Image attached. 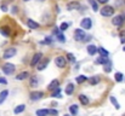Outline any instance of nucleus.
Listing matches in <instances>:
<instances>
[{
	"label": "nucleus",
	"instance_id": "nucleus-1",
	"mask_svg": "<svg viewBox=\"0 0 125 116\" xmlns=\"http://www.w3.org/2000/svg\"><path fill=\"white\" fill-rule=\"evenodd\" d=\"M114 7L113 6H109V5H104L101 10H100V13H101V16H103V17H111V16H113L114 15Z\"/></svg>",
	"mask_w": 125,
	"mask_h": 116
},
{
	"label": "nucleus",
	"instance_id": "nucleus-2",
	"mask_svg": "<svg viewBox=\"0 0 125 116\" xmlns=\"http://www.w3.org/2000/svg\"><path fill=\"white\" fill-rule=\"evenodd\" d=\"M15 70H16L15 64H11V63H5V64L2 65V73H4L5 75H12V74L15 73Z\"/></svg>",
	"mask_w": 125,
	"mask_h": 116
},
{
	"label": "nucleus",
	"instance_id": "nucleus-3",
	"mask_svg": "<svg viewBox=\"0 0 125 116\" xmlns=\"http://www.w3.org/2000/svg\"><path fill=\"white\" fill-rule=\"evenodd\" d=\"M16 53H17V50H16L15 47L6 48V50L4 51V53H2V58H4V59H10V58L15 57Z\"/></svg>",
	"mask_w": 125,
	"mask_h": 116
},
{
	"label": "nucleus",
	"instance_id": "nucleus-4",
	"mask_svg": "<svg viewBox=\"0 0 125 116\" xmlns=\"http://www.w3.org/2000/svg\"><path fill=\"white\" fill-rule=\"evenodd\" d=\"M55 64H56V67L60 68V69L66 68V65H67V59H66V57H63V56H57V57L55 58Z\"/></svg>",
	"mask_w": 125,
	"mask_h": 116
},
{
	"label": "nucleus",
	"instance_id": "nucleus-5",
	"mask_svg": "<svg viewBox=\"0 0 125 116\" xmlns=\"http://www.w3.org/2000/svg\"><path fill=\"white\" fill-rule=\"evenodd\" d=\"M125 22V16L124 15H117L113 17L112 19V24L115 26V27H122Z\"/></svg>",
	"mask_w": 125,
	"mask_h": 116
},
{
	"label": "nucleus",
	"instance_id": "nucleus-6",
	"mask_svg": "<svg viewBox=\"0 0 125 116\" xmlns=\"http://www.w3.org/2000/svg\"><path fill=\"white\" fill-rule=\"evenodd\" d=\"M80 27H82V29H84V30L91 29V28H92V19H91L90 17H85V18H83L82 22H80Z\"/></svg>",
	"mask_w": 125,
	"mask_h": 116
},
{
	"label": "nucleus",
	"instance_id": "nucleus-7",
	"mask_svg": "<svg viewBox=\"0 0 125 116\" xmlns=\"http://www.w3.org/2000/svg\"><path fill=\"white\" fill-rule=\"evenodd\" d=\"M86 39V34H85V30L84 29H75L74 32V40L75 41H85Z\"/></svg>",
	"mask_w": 125,
	"mask_h": 116
},
{
	"label": "nucleus",
	"instance_id": "nucleus-8",
	"mask_svg": "<svg viewBox=\"0 0 125 116\" xmlns=\"http://www.w3.org/2000/svg\"><path fill=\"white\" fill-rule=\"evenodd\" d=\"M42 59V52H37V53L33 56L32 61H31V65H32V67H37Z\"/></svg>",
	"mask_w": 125,
	"mask_h": 116
},
{
	"label": "nucleus",
	"instance_id": "nucleus-9",
	"mask_svg": "<svg viewBox=\"0 0 125 116\" xmlns=\"http://www.w3.org/2000/svg\"><path fill=\"white\" fill-rule=\"evenodd\" d=\"M44 96H45V94H44V92H42V91H34V92H32V93H31L29 98H31V100L37 102V100L42 99Z\"/></svg>",
	"mask_w": 125,
	"mask_h": 116
},
{
	"label": "nucleus",
	"instance_id": "nucleus-10",
	"mask_svg": "<svg viewBox=\"0 0 125 116\" xmlns=\"http://www.w3.org/2000/svg\"><path fill=\"white\" fill-rule=\"evenodd\" d=\"M67 10L68 11H73V10H79V7H80V2L79 1H75V0H73V1H69L68 4H67Z\"/></svg>",
	"mask_w": 125,
	"mask_h": 116
},
{
	"label": "nucleus",
	"instance_id": "nucleus-11",
	"mask_svg": "<svg viewBox=\"0 0 125 116\" xmlns=\"http://www.w3.org/2000/svg\"><path fill=\"white\" fill-rule=\"evenodd\" d=\"M49 62H50L49 58H44V59H42V61L39 62V64L37 65V69H38L39 71H42V70H44V69H46L47 65H49Z\"/></svg>",
	"mask_w": 125,
	"mask_h": 116
},
{
	"label": "nucleus",
	"instance_id": "nucleus-12",
	"mask_svg": "<svg viewBox=\"0 0 125 116\" xmlns=\"http://www.w3.org/2000/svg\"><path fill=\"white\" fill-rule=\"evenodd\" d=\"M58 87H60V81H58L57 79H55V80H52V81L49 83L47 89L52 92V91H55V89H56V88H58Z\"/></svg>",
	"mask_w": 125,
	"mask_h": 116
},
{
	"label": "nucleus",
	"instance_id": "nucleus-13",
	"mask_svg": "<svg viewBox=\"0 0 125 116\" xmlns=\"http://www.w3.org/2000/svg\"><path fill=\"white\" fill-rule=\"evenodd\" d=\"M27 26H28V28H31V29H38V28L40 27V24H39L38 22H35L34 19H32V18H28V19H27Z\"/></svg>",
	"mask_w": 125,
	"mask_h": 116
},
{
	"label": "nucleus",
	"instance_id": "nucleus-14",
	"mask_svg": "<svg viewBox=\"0 0 125 116\" xmlns=\"http://www.w3.org/2000/svg\"><path fill=\"white\" fill-rule=\"evenodd\" d=\"M0 34L4 35V36H6V38H9L10 34H11V29H10V27H6V26L1 27V28H0Z\"/></svg>",
	"mask_w": 125,
	"mask_h": 116
},
{
	"label": "nucleus",
	"instance_id": "nucleus-15",
	"mask_svg": "<svg viewBox=\"0 0 125 116\" xmlns=\"http://www.w3.org/2000/svg\"><path fill=\"white\" fill-rule=\"evenodd\" d=\"M78 99H79V102H80L83 105H87V104L90 103L89 97H87V96H85V94H79V96H78Z\"/></svg>",
	"mask_w": 125,
	"mask_h": 116
},
{
	"label": "nucleus",
	"instance_id": "nucleus-16",
	"mask_svg": "<svg viewBox=\"0 0 125 116\" xmlns=\"http://www.w3.org/2000/svg\"><path fill=\"white\" fill-rule=\"evenodd\" d=\"M86 50H87V53H89L90 56H95V54L97 53V47H96L95 45H87Z\"/></svg>",
	"mask_w": 125,
	"mask_h": 116
},
{
	"label": "nucleus",
	"instance_id": "nucleus-17",
	"mask_svg": "<svg viewBox=\"0 0 125 116\" xmlns=\"http://www.w3.org/2000/svg\"><path fill=\"white\" fill-rule=\"evenodd\" d=\"M38 83H39V80H38V77L37 76H31L29 77V86H31L32 88L38 87Z\"/></svg>",
	"mask_w": 125,
	"mask_h": 116
},
{
	"label": "nucleus",
	"instance_id": "nucleus-18",
	"mask_svg": "<svg viewBox=\"0 0 125 116\" xmlns=\"http://www.w3.org/2000/svg\"><path fill=\"white\" fill-rule=\"evenodd\" d=\"M109 62V59H108V57H102V56H100L98 58H96L95 59V63L96 64H106V63H108Z\"/></svg>",
	"mask_w": 125,
	"mask_h": 116
},
{
	"label": "nucleus",
	"instance_id": "nucleus-19",
	"mask_svg": "<svg viewBox=\"0 0 125 116\" xmlns=\"http://www.w3.org/2000/svg\"><path fill=\"white\" fill-rule=\"evenodd\" d=\"M28 77H31V75H29L28 71H21L20 74H17L16 79L20 80V81H22V80H26V79H28Z\"/></svg>",
	"mask_w": 125,
	"mask_h": 116
},
{
	"label": "nucleus",
	"instance_id": "nucleus-20",
	"mask_svg": "<svg viewBox=\"0 0 125 116\" xmlns=\"http://www.w3.org/2000/svg\"><path fill=\"white\" fill-rule=\"evenodd\" d=\"M74 85L73 83H68L67 85V87H66V89H64V92H66V94H68V96H71V94H73V92H74Z\"/></svg>",
	"mask_w": 125,
	"mask_h": 116
},
{
	"label": "nucleus",
	"instance_id": "nucleus-21",
	"mask_svg": "<svg viewBox=\"0 0 125 116\" xmlns=\"http://www.w3.org/2000/svg\"><path fill=\"white\" fill-rule=\"evenodd\" d=\"M87 2L91 5L94 12H97L98 11V2H97V0H87Z\"/></svg>",
	"mask_w": 125,
	"mask_h": 116
},
{
	"label": "nucleus",
	"instance_id": "nucleus-22",
	"mask_svg": "<svg viewBox=\"0 0 125 116\" xmlns=\"http://www.w3.org/2000/svg\"><path fill=\"white\" fill-rule=\"evenodd\" d=\"M98 82H100V76L95 75V76L89 77V83H90L91 86H95V85H97Z\"/></svg>",
	"mask_w": 125,
	"mask_h": 116
},
{
	"label": "nucleus",
	"instance_id": "nucleus-23",
	"mask_svg": "<svg viewBox=\"0 0 125 116\" xmlns=\"http://www.w3.org/2000/svg\"><path fill=\"white\" fill-rule=\"evenodd\" d=\"M78 110H79V107H78L77 104H73V105L69 107V113H71V115L72 116L77 115V114H78Z\"/></svg>",
	"mask_w": 125,
	"mask_h": 116
},
{
	"label": "nucleus",
	"instance_id": "nucleus-24",
	"mask_svg": "<svg viewBox=\"0 0 125 116\" xmlns=\"http://www.w3.org/2000/svg\"><path fill=\"white\" fill-rule=\"evenodd\" d=\"M26 110V105L24 104H21V105H17L16 108H15V110H13V113L16 114V115H18V114H21V113H23Z\"/></svg>",
	"mask_w": 125,
	"mask_h": 116
},
{
	"label": "nucleus",
	"instance_id": "nucleus-25",
	"mask_svg": "<svg viewBox=\"0 0 125 116\" xmlns=\"http://www.w3.org/2000/svg\"><path fill=\"white\" fill-rule=\"evenodd\" d=\"M7 96H9V91L7 89H4V91L0 92V104H2L5 102V99L7 98Z\"/></svg>",
	"mask_w": 125,
	"mask_h": 116
},
{
	"label": "nucleus",
	"instance_id": "nucleus-26",
	"mask_svg": "<svg viewBox=\"0 0 125 116\" xmlns=\"http://www.w3.org/2000/svg\"><path fill=\"white\" fill-rule=\"evenodd\" d=\"M97 52H98L102 57H108V56H109V52H108L104 47H97Z\"/></svg>",
	"mask_w": 125,
	"mask_h": 116
},
{
	"label": "nucleus",
	"instance_id": "nucleus-27",
	"mask_svg": "<svg viewBox=\"0 0 125 116\" xmlns=\"http://www.w3.org/2000/svg\"><path fill=\"white\" fill-rule=\"evenodd\" d=\"M35 114L37 116H49V109H38Z\"/></svg>",
	"mask_w": 125,
	"mask_h": 116
},
{
	"label": "nucleus",
	"instance_id": "nucleus-28",
	"mask_svg": "<svg viewBox=\"0 0 125 116\" xmlns=\"http://www.w3.org/2000/svg\"><path fill=\"white\" fill-rule=\"evenodd\" d=\"M51 97H53V98H62V96H61V88L58 87V88H56L55 91H52Z\"/></svg>",
	"mask_w": 125,
	"mask_h": 116
},
{
	"label": "nucleus",
	"instance_id": "nucleus-29",
	"mask_svg": "<svg viewBox=\"0 0 125 116\" xmlns=\"http://www.w3.org/2000/svg\"><path fill=\"white\" fill-rule=\"evenodd\" d=\"M66 58H67L71 63H75V62H77V61H75V56H74L73 53H69V52H68L67 56H66Z\"/></svg>",
	"mask_w": 125,
	"mask_h": 116
},
{
	"label": "nucleus",
	"instance_id": "nucleus-30",
	"mask_svg": "<svg viewBox=\"0 0 125 116\" xmlns=\"http://www.w3.org/2000/svg\"><path fill=\"white\" fill-rule=\"evenodd\" d=\"M109 99H111V102H112V104L114 105V108H115V109H119V108H120V104H119V103L117 102V99H115V97H113V96H111V98H109Z\"/></svg>",
	"mask_w": 125,
	"mask_h": 116
},
{
	"label": "nucleus",
	"instance_id": "nucleus-31",
	"mask_svg": "<svg viewBox=\"0 0 125 116\" xmlns=\"http://www.w3.org/2000/svg\"><path fill=\"white\" fill-rule=\"evenodd\" d=\"M114 79H115V81H117V82H122V81L124 80V75H123L122 73H115Z\"/></svg>",
	"mask_w": 125,
	"mask_h": 116
},
{
	"label": "nucleus",
	"instance_id": "nucleus-32",
	"mask_svg": "<svg viewBox=\"0 0 125 116\" xmlns=\"http://www.w3.org/2000/svg\"><path fill=\"white\" fill-rule=\"evenodd\" d=\"M87 80V77L85 76V75H79V76L75 77V81L78 82V83H83V82H85Z\"/></svg>",
	"mask_w": 125,
	"mask_h": 116
},
{
	"label": "nucleus",
	"instance_id": "nucleus-33",
	"mask_svg": "<svg viewBox=\"0 0 125 116\" xmlns=\"http://www.w3.org/2000/svg\"><path fill=\"white\" fill-rule=\"evenodd\" d=\"M69 24H71V23H67V22H63V23H61V26H60V30H61V32H64V30H67V29L69 28Z\"/></svg>",
	"mask_w": 125,
	"mask_h": 116
},
{
	"label": "nucleus",
	"instance_id": "nucleus-34",
	"mask_svg": "<svg viewBox=\"0 0 125 116\" xmlns=\"http://www.w3.org/2000/svg\"><path fill=\"white\" fill-rule=\"evenodd\" d=\"M106 73H109L111 70H112V64H111V62H108V63H106L104 64V69H103Z\"/></svg>",
	"mask_w": 125,
	"mask_h": 116
},
{
	"label": "nucleus",
	"instance_id": "nucleus-35",
	"mask_svg": "<svg viewBox=\"0 0 125 116\" xmlns=\"http://www.w3.org/2000/svg\"><path fill=\"white\" fill-rule=\"evenodd\" d=\"M52 42V39H51V36H46L45 38V40L44 41H42V44H44V45H49V44H51Z\"/></svg>",
	"mask_w": 125,
	"mask_h": 116
},
{
	"label": "nucleus",
	"instance_id": "nucleus-36",
	"mask_svg": "<svg viewBox=\"0 0 125 116\" xmlns=\"http://www.w3.org/2000/svg\"><path fill=\"white\" fill-rule=\"evenodd\" d=\"M49 115L51 116H57L58 115V111L56 109H49Z\"/></svg>",
	"mask_w": 125,
	"mask_h": 116
},
{
	"label": "nucleus",
	"instance_id": "nucleus-37",
	"mask_svg": "<svg viewBox=\"0 0 125 116\" xmlns=\"http://www.w3.org/2000/svg\"><path fill=\"white\" fill-rule=\"evenodd\" d=\"M119 35H120V42H122V44H125V30H122Z\"/></svg>",
	"mask_w": 125,
	"mask_h": 116
},
{
	"label": "nucleus",
	"instance_id": "nucleus-38",
	"mask_svg": "<svg viewBox=\"0 0 125 116\" xmlns=\"http://www.w3.org/2000/svg\"><path fill=\"white\" fill-rule=\"evenodd\" d=\"M0 10H1L2 12H6V11L9 10V7H7L6 4H1V5H0Z\"/></svg>",
	"mask_w": 125,
	"mask_h": 116
},
{
	"label": "nucleus",
	"instance_id": "nucleus-39",
	"mask_svg": "<svg viewBox=\"0 0 125 116\" xmlns=\"http://www.w3.org/2000/svg\"><path fill=\"white\" fill-rule=\"evenodd\" d=\"M0 83H2V85H6V83H7L6 79H4V77H0Z\"/></svg>",
	"mask_w": 125,
	"mask_h": 116
},
{
	"label": "nucleus",
	"instance_id": "nucleus-40",
	"mask_svg": "<svg viewBox=\"0 0 125 116\" xmlns=\"http://www.w3.org/2000/svg\"><path fill=\"white\" fill-rule=\"evenodd\" d=\"M109 0H97V2H100V4H107Z\"/></svg>",
	"mask_w": 125,
	"mask_h": 116
},
{
	"label": "nucleus",
	"instance_id": "nucleus-41",
	"mask_svg": "<svg viewBox=\"0 0 125 116\" xmlns=\"http://www.w3.org/2000/svg\"><path fill=\"white\" fill-rule=\"evenodd\" d=\"M12 12H13V13H17V7H16V6L12 7Z\"/></svg>",
	"mask_w": 125,
	"mask_h": 116
},
{
	"label": "nucleus",
	"instance_id": "nucleus-42",
	"mask_svg": "<svg viewBox=\"0 0 125 116\" xmlns=\"http://www.w3.org/2000/svg\"><path fill=\"white\" fill-rule=\"evenodd\" d=\"M37 1H38V2H44L45 0H37Z\"/></svg>",
	"mask_w": 125,
	"mask_h": 116
},
{
	"label": "nucleus",
	"instance_id": "nucleus-43",
	"mask_svg": "<svg viewBox=\"0 0 125 116\" xmlns=\"http://www.w3.org/2000/svg\"><path fill=\"white\" fill-rule=\"evenodd\" d=\"M123 51H124V52H125V46H124V47H123Z\"/></svg>",
	"mask_w": 125,
	"mask_h": 116
},
{
	"label": "nucleus",
	"instance_id": "nucleus-44",
	"mask_svg": "<svg viewBox=\"0 0 125 116\" xmlns=\"http://www.w3.org/2000/svg\"><path fill=\"white\" fill-rule=\"evenodd\" d=\"M23 1H26V2H27V1H31V0H23Z\"/></svg>",
	"mask_w": 125,
	"mask_h": 116
},
{
	"label": "nucleus",
	"instance_id": "nucleus-45",
	"mask_svg": "<svg viewBox=\"0 0 125 116\" xmlns=\"http://www.w3.org/2000/svg\"><path fill=\"white\" fill-rule=\"evenodd\" d=\"M64 116H69V115H68V114H66V115H64Z\"/></svg>",
	"mask_w": 125,
	"mask_h": 116
},
{
	"label": "nucleus",
	"instance_id": "nucleus-46",
	"mask_svg": "<svg viewBox=\"0 0 125 116\" xmlns=\"http://www.w3.org/2000/svg\"><path fill=\"white\" fill-rule=\"evenodd\" d=\"M124 2H125V1H124Z\"/></svg>",
	"mask_w": 125,
	"mask_h": 116
}]
</instances>
